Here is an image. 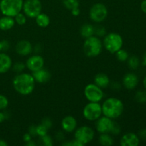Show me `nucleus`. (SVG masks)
I'll return each mask as SVG.
<instances>
[{
  "label": "nucleus",
  "mask_w": 146,
  "mask_h": 146,
  "mask_svg": "<svg viewBox=\"0 0 146 146\" xmlns=\"http://www.w3.org/2000/svg\"><path fill=\"white\" fill-rule=\"evenodd\" d=\"M35 80L32 74L19 73L13 79V87L18 94L23 96L31 94L35 88Z\"/></svg>",
  "instance_id": "1"
},
{
  "label": "nucleus",
  "mask_w": 146,
  "mask_h": 146,
  "mask_svg": "<svg viewBox=\"0 0 146 146\" xmlns=\"http://www.w3.org/2000/svg\"><path fill=\"white\" fill-rule=\"evenodd\" d=\"M101 108L104 116L115 120L119 118L123 113L124 104L119 98L111 97L104 101Z\"/></svg>",
  "instance_id": "2"
},
{
  "label": "nucleus",
  "mask_w": 146,
  "mask_h": 146,
  "mask_svg": "<svg viewBox=\"0 0 146 146\" xmlns=\"http://www.w3.org/2000/svg\"><path fill=\"white\" fill-rule=\"evenodd\" d=\"M83 48L84 54L88 57H96L99 56L102 51L103 42L98 36H91L85 38Z\"/></svg>",
  "instance_id": "3"
},
{
  "label": "nucleus",
  "mask_w": 146,
  "mask_h": 146,
  "mask_svg": "<svg viewBox=\"0 0 146 146\" xmlns=\"http://www.w3.org/2000/svg\"><path fill=\"white\" fill-rule=\"evenodd\" d=\"M123 45V40L122 36L117 33H109L104 36L103 46L111 54H115L118 50L122 48Z\"/></svg>",
  "instance_id": "4"
},
{
  "label": "nucleus",
  "mask_w": 146,
  "mask_h": 146,
  "mask_svg": "<svg viewBox=\"0 0 146 146\" xmlns=\"http://www.w3.org/2000/svg\"><path fill=\"white\" fill-rule=\"evenodd\" d=\"M23 4V0H1L0 11L3 15L14 17L21 11Z\"/></svg>",
  "instance_id": "5"
},
{
  "label": "nucleus",
  "mask_w": 146,
  "mask_h": 146,
  "mask_svg": "<svg viewBox=\"0 0 146 146\" xmlns=\"http://www.w3.org/2000/svg\"><path fill=\"white\" fill-rule=\"evenodd\" d=\"M95 132L91 127L84 125L75 130L74 140L81 144L83 146L88 144L94 140Z\"/></svg>",
  "instance_id": "6"
},
{
  "label": "nucleus",
  "mask_w": 146,
  "mask_h": 146,
  "mask_svg": "<svg viewBox=\"0 0 146 146\" xmlns=\"http://www.w3.org/2000/svg\"><path fill=\"white\" fill-rule=\"evenodd\" d=\"M101 105L98 102H89L84 106L83 115L89 121H96L102 115Z\"/></svg>",
  "instance_id": "7"
},
{
  "label": "nucleus",
  "mask_w": 146,
  "mask_h": 146,
  "mask_svg": "<svg viewBox=\"0 0 146 146\" xmlns=\"http://www.w3.org/2000/svg\"><path fill=\"white\" fill-rule=\"evenodd\" d=\"M22 9L27 17L36 18L41 12L42 4L40 0H25Z\"/></svg>",
  "instance_id": "8"
},
{
  "label": "nucleus",
  "mask_w": 146,
  "mask_h": 146,
  "mask_svg": "<svg viewBox=\"0 0 146 146\" xmlns=\"http://www.w3.org/2000/svg\"><path fill=\"white\" fill-rule=\"evenodd\" d=\"M108 16L107 7L101 3L94 4L90 9L89 17L93 21L96 23H101L106 19Z\"/></svg>",
  "instance_id": "9"
},
{
  "label": "nucleus",
  "mask_w": 146,
  "mask_h": 146,
  "mask_svg": "<svg viewBox=\"0 0 146 146\" xmlns=\"http://www.w3.org/2000/svg\"><path fill=\"white\" fill-rule=\"evenodd\" d=\"M84 96L89 102H98L103 99L104 96L102 88L95 84H89L84 88Z\"/></svg>",
  "instance_id": "10"
},
{
  "label": "nucleus",
  "mask_w": 146,
  "mask_h": 146,
  "mask_svg": "<svg viewBox=\"0 0 146 146\" xmlns=\"http://www.w3.org/2000/svg\"><path fill=\"white\" fill-rule=\"evenodd\" d=\"M114 121L106 116H101L96 121V129L99 133H110L113 127Z\"/></svg>",
  "instance_id": "11"
},
{
  "label": "nucleus",
  "mask_w": 146,
  "mask_h": 146,
  "mask_svg": "<svg viewBox=\"0 0 146 146\" xmlns=\"http://www.w3.org/2000/svg\"><path fill=\"white\" fill-rule=\"evenodd\" d=\"M25 66L29 71L34 72L44 68V59L40 55H33L27 60Z\"/></svg>",
  "instance_id": "12"
},
{
  "label": "nucleus",
  "mask_w": 146,
  "mask_h": 146,
  "mask_svg": "<svg viewBox=\"0 0 146 146\" xmlns=\"http://www.w3.org/2000/svg\"><path fill=\"white\" fill-rule=\"evenodd\" d=\"M15 51L19 55L25 56L32 52L33 47L30 41L27 40H21L16 44Z\"/></svg>",
  "instance_id": "13"
},
{
  "label": "nucleus",
  "mask_w": 146,
  "mask_h": 146,
  "mask_svg": "<svg viewBox=\"0 0 146 146\" xmlns=\"http://www.w3.org/2000/svg\"><path fill=\"white\" fill-rule=\"evenodd\" d=\"M139 143V137L134 133H127L121 139V145L122 146H138Z\"/></svg>",
  "instance_id": "14"
},
{
  "label": "nucleus",
  "mask_w": 146,
  "mask_h": 146,
  "mask_svg": "<svg viewBox=\"0 0 146 146\" xmlns=\"http://www.w3.org/2000/svg\"><path fill=\"white\" fill-rule=\"evenodd\" d=\"M62 129L66 133H72L75 131L77 127V121L72 115H67L61 121Z\"/></svg>",
  "instance_id": "15"
},
{
  "label": "nucleus",
  "mask_w": 146,
  "mask_h": 146,
  "mask_svg": "<svg viewBox=\"0 0 146 146\" xmlns=\"http://www.w3.org/2000/svg\"><path fill=\"white\" fill-rule=\"evenodd\" d=\"M138 77L133 73H128L124 76L123 78V84L124 87L128 90H132L137 86L138 84Z\"/></svg>",
  "instance_id": "16"
},
{
  "label": "nucleus",
  "mask_w": 146,
  "mask_h": 146,
  "mask_svg": "<svg viewBox=\"0 0 146 146\" xmlns=\"http://www.w3.org/2000/svg\"><path fill=\"white\" fill-rule=\"evenodd\" d=\"M32 76L34 78L35 81L40 83V84L48 82L51 78V74L50 71L44 68L32 72Z\"/></svg>",
  "instance_id": "17"
},
{
  "label": "nucleus",
  "mask_w": 146,
  "mask_h": 146,
  "mask_svg": "<svg viewBox=\"0 0 146 146\" xmlns=\"http://www.w3.org/2000/svg\"><path fill=\"white\" fill-rule=\"evenodd\" d=\"M12 67L11 57L4 52H0V74L7 73Z\"/></svg>",
  "instance_id": "18"
},
{
  "label": "nucleus",
  "mask_w": 146,
  "mask_h": 146,
  "mask_svg": "<svg viewBox=\"0 0 146 146\" xmlns=\"http://www.w3.org/2000/svg\"><path fill=\"white\" fill-rule=\"evenodd\" d=\"M94 84L100 88H105L109 86L110 79L106 74L99 73L94 77Z\"/></svg>",
  "instance_id": "19"
},
{
  "label": "nucleus",
  "mask_w": 146,
  "mask_h": 146,
  "mask_svg": "<svg viewBox=\"0 0 146 146\" xmlns=\"http://www.w3.org/2000/svg\"><path fill=\"white\" fill-rule=\"evenodd\" d=\"M15 24L14 17L9 16H3L0 18V29L2 31H7L14 27Z\"/></svg>",
  "instance_id": "20"
},
{
  "label": "nucleus",
  "mask_w": 146,
  "mask_h": 146,
  "mask_svg": "<svg viewBox=\"0 0 146 146\" xmlns=\"http://www.w3.org/2000/svg\"><path fill=\"white\" fill-rule=\"evenodd\" d=\"M35 19L36 24L41 28H45V27H48L50 24V21H51L48 15L41 12Z\"/></svg>",
  "instance_id": "21"
},
{
  "label": "nucleus",
  "mask_w": 146,
  "mask_h": 146,
  "mask_svg": "<svg viewBox=\"0 0 146 146\" xmlns=\"http://www.w3.org/2000/svg\"><path fill=\"white\" fill-rule=\"evenodd\" d=\"M81 35L84 38L94 35V26L91 24H85L81 28Z\"/></svg>",
  "instance_id": "22"
},
{
  "label": "nucleus",
  "mask_w": 146,
  "mask_h": 146,
  "mask_svg": "<svg viewBox=\"0 0 146 146\" xmlns=\"http://www.w3.org/2000/svg\"><path fill=\"white\" fill-rule=\"evenodd\" d=\"M98 143L104 146H111L113 144V138L108 133H101L98 137Z\"/></svg>",
  "instance_id": "23"
},
{
  "label": "nucleus",
  "mask_w": 146,
  "mask_h": 146,
  "mask_svg": "<svg viewBox=\"0 0 146 146\" xmlns=\"http://www.w3.org/2000/svg\"><path fill=\"white\" fill-rule=\"evenodd\" d=\"M128 64L130 68L133 70H135L138 68L140 64V61L138 59V57L135 56H132L129 57L128 58Z\"/></svg>",
  "instance_id": "24"
},
{
  "label": "nucleus",
  "mask_w": 146,
  "mask_h": 146,
  "mask_svg": "<svg viewBox=\"0 0 146 146\" xmlns=\"http://www.w3.org/2000/svg\"><path fill=\"white\" fill-rule=\"evenodd\" d=\"M64 7L68 10H72L74 9L79 7V1L78 0H64L63 1Z\"/></svg>",
  "instance_id": "25"
},
{
  "label": "nucleus",
  "mask_w": 146,
  "mask_h": 146,
  "mask_svg": "<svg viewBox=\"0 0 146 146\" xmlns=\"http://www.w3.org/2000/svg\"><path fill=\"white\" fill-rule=\"evenodd\" d=\"M115 56H116L117 59H118V61H121V62L126 61L127 60H128V58H129L128 53L125 50L122 49V48L118 50V51L115 53Z\"/></svg>",
  "instance_id": "26"
},
{
  "label": "nucleus",
  "mask_w": 146,
  "mask_h": 146,
  "mask_svg": "<svg viewBox=\"0 0 146 146\" xmlns=\"http://www.w3.org/2000/svg\"><path fill=\"white\" fill-rule=\"evenodd\" d=\"M27 16L24 13L19 12L14 17L15 23H17L19 25H24L27 22Z\"/></svg>",
  "instance_id": "27"
},
{
  "label": "nucleus",
  "mask_w": 146,
  "mask_h": 146,
  "mask_svg": "<svg viewBox=\"0 0 146 146\" xmlns=\"http://www.w3.org/2000/svg\"><path fill=\"white\" fill-rule=\"evenodd\" d=\"M135 100L141 104L146 103V91H138L135 94Z\"/></svg>",
  "instance_id": "28"
},
{
  "label": "nucleus",
  "mask_w": 146,
  "mask_h": 146,
  "mask_svg": "<svg viewBox=\"0 0 146 146\" xmlns=\"http://www.w3.org/2000/svg\"><path fill=\"white\" fill-rule=\"evenodd\" d=\"M48 128L44 125L43 124H40L38 126H36V134L37 135L40 137H42L44 135H46L48 133Z\"/></svg>",
  "instance_id": "29"
},
{
  "label": "nucleus",
  "mask_w": 146,
  "mask_h": 146,
  "mask_svg": "<svg viewBox=\"0 0 146 146\" xmlns=\"http://www.w3.org/2000/svg\"><path fill=\"white\" fill-rule=\"evenodd\" d=\"M9 105V100L4 95L0 94V111L5 110Z\"/></svg>",
  "instance_id": "30"
},
{
  "label": "nucleus",
  "mask_w": 146,
  "mask_h": 146,
  "mask_svg": "<svg viewBox=\"0 0 146 146\" xmlns=\"http://www.w3.org/2000/svg\"><path fill=\"white\" fill-rule=\"evenodd\" d=\"M25 67H26L25 64H22V63H20V62L16 63L15 64H14V65L12 66L13 70H14L15 72L18 73V74L22 72V71L24 70V68H25Z\"/></svg>",
  "instance_id": "31"
},
{
  "label": "nucleus",
  "mask_w": 146,
  "mask_h": 146,
  "mask_svg": "<svg viewBox=\"0 0 146 146\" xmlns=\"http://www.w3.org/2000/svg\"><path fill=\"white\" fill-rule=\"evenodd\" d=\"M41 141H42L43 144L44 145H46V146H52L54 145V143H53L52 139H51V137L49 135H44V136L41 137Z\"/></svg>",
  "instance_id": "32"
},
{
  "label": "nucleus",
  "mask_w": 146,
  "mask_h": 146,
  "mask_svg": "<svg viewBox=\"0 0 146 146\" xmlns=\"http://www.w3.org/2000/svg\"><path fill=\"white\" fill-rule=\"evenodd\" d=\"M106 34V30L101 26H97L94 27V34H96L97 36H104Z\"/></svg>",
  "instance_id": "33"
},
{
  "label": "nucleus",
  "mask_w": 146,
  "mask_h": 146,
  "mask_svg": "<svg viewBox=\"0 0 146 146\" xmlns=\"http://www.w3.org/2000/svg\"><path fill=\"white\" fill-rule=\"evenodd\" d=\"M10 44L7 40L0 41V52H5L9 48Z\"/></svg>",
  "instance_id": "34"
},
{
  "label": "nucleus",
  "mask_w": 146,
  "mask_h": 146,
  "mask_svg": "<svg viewBox=\"0 0 146 146\" xmlns=\"http://www.w3.org/2000/svg\"><path fill=\"white\" fill-rule=\"evenodd\" d=\"M41 124L45 125L48 129H49V128L52 126V122H51V121L49 118H44L42 121V122H41Z\"/></svg>",
  "instance_id": "35"
},
{
  "label": "nucleus",
  "mask_w": 146,
  "mask_h": 146,
  "mask_svg": "<svg viewBox=\"0 0 146 146\" xmlns=\"http://www.w3.org/2000/svg\"><path fill=\"white\" fill-rule=\"evenodd\" d=\"M120 131H121V128H120V126L116 123L114 122L113 127V129H112V131H111V133L115 134V135H117V134L119 133Z\"/></svg>",
  "instance_id": "36"
},
{
  "label": "nucleus",
  "mask_w": 146,
  "mask_h": 146,
  "mask_svg": "<svg viewBox=\"0 0 146 146\" xmlns=\"http://www.w3.org/2000/svg\"><path fill=\"white\" fill-rule=\"evenodd\" d=\"M29 133L31 135V136H36L37 135L36 134V126L34 125H31L29 129Z\"/></svg>",
  "instance_id": "37"
},
{
  "label": "nucleus",
  "mask_w": 146,
  "mask_h": 146,
  "mask_svg": "<svg viewBox=\"0 0 146 146\" xmlns=\"http://www.w3.org/2000/svg\"><path fill=\"white\" fill-rule=\"evenodd\" d=\"M71 12L73 15L75 16V17H77V16L79 15L81 11H80L79 7H77V8H75V9H74L71 10Z\"/></svg>",
  "instance_id": "38"
},
{
  "label": "nucleus",
  "mask_w": 146,
  "mask_h": 146,
  "mask_svg": "<svg viewBox=\"0 0 146 146\" xmlns=\"http://www.w3.org/2000/svg\"><path fill=\"white\" fill-rule=\"evenodd\" d=\"M7 114H6V113L0 111V123H1L4 122V121L7 119Z\"/></svg>",
  "instance_id": "39"
},
{
  "label": "nucleus",
  "mask_w": 146,
  "mask_h": 146,
  "mask_svg": "<svg viewBox=\"0 0 146 146\" xmlns=\"http://www.w3.org/2000/svg\"><path fill=\"white\" fill-rule=\"evenodd\" d=\"M31 137L32 136H31V135L28 133L24 134V136H23V139H24V142L27 143V142H29V141H31Z\"/></svg>",
  "instance_id": "40"
},
{
  "label": "nucleus",
  "mask_w": 146,
  "mask_h": 146,
  "mask_svg": "<svg viewBox=\"0 0 146 146\" xmlns=\"http://www.w3.org/2000/svg\"><path fill=\"white\" fill-rule=\"evenodd\" d=\"M139 136L141 137L142 139L146 140V129H143L142 131H140Z\"/></svg>",
  "instance_id": "41"
},
{
  "label": "nucleus",
  "mask_w": 146,
  "mask_h": 146,
  "mask_svg": "<svg viewBox=\"0 0 146 146\" xmlns=\"http://www.w3.org/2000/svg\"><path fill=\"white\" fill-rule=\"evenodd\" d=\"M141 7V9H142V11L146 14V0H144V1H142Z\"/></svg>",
  "instance_id": "42"
},
{
  "label": "nucleus",
  "mask_w": 146,
  "mask_h": 146,
  "mask_svg": "<svg viewBox=\"0 0 146 146\" xmlns=\"http://www.w3.org/2000/svg\"><path fill=\"white\" fill-rule=\"evenodd\" d=\"M7 145H8V143H7L4 140L0 139V146H7Z\"/></svg>",
  "instance_id": "43"
},
{
  "label": "nucleus",
  "mask_w": 146,
  "mask_h": 146,
  "mask_svg": "<svg viewBox=\"0 0 146 146\" xmlns=\"http://www.w3.org/2000/svg\"><path fill=\"white\" fill-rule=\"evenodd\" d=\"M36 145V144L34 142H33L32 141H29V142L26 143V145L27 146H35Z\"/></svg>",
  "instance_id": "44"
},
{
  "label": "nucleus",
  "mask_w": 146,
  "mask_h": 146,
  "mask_svg": "<svg viewBox=\"0 0 146 146\" xmlns=\"http://www.w3.org/2000/svg\"><path fill=\"white\" fill-rule=\"evenodd\" d=\"M143 66H146V53L145 54H144L143 56Z\"/></svg>",
  "instance_id": "45"
},
{
  "label": "nucleus",
  "mask_w": 146,
  "mask_h": 146,
  "mask_svg": "<svg viewBox=\"0 0 146 146\" xmlns=\"http://www.w3.org/2000/svg\"><path fill=\"white\" fill-rule=\"evenodd\" d=\"M143 86H144V88L146 89V76L143 79Z\"/></svg>",
  "instance_id": "46"
}]
</instances>
